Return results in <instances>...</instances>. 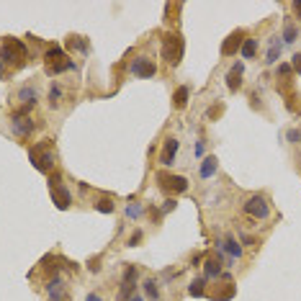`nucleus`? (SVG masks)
Masks as SVG:
<instances>
[{
  "mask_svg": "<svg viewBox=\"0 0 301 301\" xmlns=\"http://www.w3.org/2000/svg\"><path fill=\"white\" fill-rule=\"evenodd\" d=\"M44 67H47L49 75H60L64 70H70L72 67V60L67 57V54L60 49V47H49L47 54H44Z\"/></svg>",
  "mask_w": 301,
  "mask_h": 301,
  "instance_id": "obj_4",
  "label": "nucleus"
},
{
  "mask_svg": "<svg viewBox=\"0 0 301 301\" xmlns=\"http://www.w3.org/2000/svg\"><path fill=\"white\" fill-rule=\"evenodd\" d=\"M47 291H49V296H52L54 301H62V296H64V286H62V281H60L57 275H54V281H49Z\"/></svg>",
  "mask_w": 301,
  "mask_h": 301,
  "instance_id": "obj_15",
  "label": "nucleus"
},
{
  "mask_svg": "<svg viewBox=\"0 0 301 301\" xmlns=\"http://www.w3.org/2000/svg\"><path fill=\"white\" fill-rule=\"evenodd\" d=\"M296 26L294 24H286V29H283V39H286V44H294L296 41Z\"/></svg>",
  "mask_w": 301,
  "mask_h": 301,
  "instance_id": "obj_24",
  "label": "nucleus"
},
{
  "mask_svg": "<svg viewBox=\"0 0 301 301\" xmlns=\"http://www.w3.org/2000/svg\"><path fill=\"white\" fill-rule=\"evenodd\" d=\"M49 191H52V201H54V206H57L60 211L70 209L72 196H70V191H67V188L62 185V175H60V173H54V175L49 178Z\"/></svg>",
  "mask_w": 301,
  "mask_h": 301,
  "instance_id": "obj_5",
  "label": "nucleus"
},
{
  "mask_svg": "<svg viewBox=\"0 0 301 301\" xmlns=\"http://www.w3.org/2000/svg\"><path fill=\"white\" fill-rule=\"evenodd\" d=\"M126 214H129L131 219H134V216H142V214H144V206H139V204H129V206H126Z\"/></svg>",
  "mask_w": 301,
  "mask_h": 301,
  "instance_id": "obj_27",
  "label": "nucleus"
},
{
  "mask_svg": "<svg viewBox=\"0 0 301 301\" xmlns=\"http://www.w3.org/2000/svg\"><path fill=\"white\" fill-rule=\"evenodd\" d=\"M288 139H291V142H299V139H301V134L294 129V131H288Z\"/></svg>",
  "mask_w": 301,
  "mask_h": 301,
  "instance_id": "obj_33",
  "label": "nucleus"
},
{
  "mask_svg": "<svg viewBox=\"0 0 301 301\" xmlns=\"http://www.w3.org/2000/svg\"><path fill=\"white\" fill-rule=\"evenodd\" d=\"M242 72H244V64H242V62H237V64H234L232 70H229V75H227V88H229L232 93H237V90H240Z\"/></svg>",
  "mask_w": 301,
  "mask_h": 301,
  "instance_id": "obj_12",
  "label": "nucleus"
},
{
  "mask_svg": "<svg viewBox=\"0 0 301 301\" xmlns=\"http://www.w3.org/2000/svg\"><path fill=\"white\" fill-rule=\"evenodd\" d=\"M67 47H70V49H77V52H85V49H88V41H85L83 36H70V39H67Z\"/></svg>",
  "mask_w": 301,
  "mask_h": 301,
  "instance_id": "obj_22",
  "label": "nucleus"
},
{
  "mask_svg": "<svg viewBox=\"0 0 301 301\" xmlns=\"http://www.w3.org/2000/svg\"><path fill=\"white\" fill-rule=\"evenodd\" d=\"M244 214H247L250 219H268V214H271V206H268V201L263 196H252L247 204H244Z\"/></svg>",
  "mask_w": 301,
  "mask_h": 301,
  "instance_id": "obj_7",
  "label": "nucleus"
},
{
  "mask_svg": "<svg viewBox=\"0 0 301 301\" xmlns=\"http://www.w3.org/2000/svg\"><path fill=\"white\" fill-rule=\"evenodd\" d=\"M134 286H137V268L134 265H126L124 271V278H121V294H119V301H129L131 294H134Z\"/></svg>",
  "mask_w": 301,
  "mask_h": 301,
  "instance_id": "obj_8",
  "label": "nucleus"
},
{
  "mask_svg": "<svg viewBox=\"0 0 301 301\" xmlns=\"http://www.w3.org/2000/svg\"><path fill=\"white\" fill-rule=\"evenodd\" d=\"M60 98H62V88H60V85H52V90H49V103L57 106Z\"/></svg>",
  "mask_w": 301,
  "mask_h": 301,
  "instance_id": "obj_26",
  "label": "nucleus"
},
{
  "mask_svg": "<svg viewBox=\"0 0 301 301\" xmlns=\"http://www.w3.org/2000/svg\"><path fill=\"white\" fill-rule=\"evenodd\" d=\"M281 54V39H271V49H268V60L265 62H275Z\"/></svg>",
  "mask_w": 301,
  "mask_h": 301,
  "instance_id": "obj_21",
  "label": "nucleus"
},
{
  "mask_svg": "<svg viewBox=\"0 0 301 301\" xmlns=\"http://www.w3.org/2000/svg\"><path fill=\"white\" fill-rule=\"evenodd\" d=\"M288 72H291V67H288V64H281V67H278V77H281V75H288Z\"/></svg>",
  "mask_w": 301,
  "mask_h": 301,
  "instance_id": "obj_32",
  "label": "nucleus"
},
{
  "mask_svg": "<svg viewBox=\"0 0 301 301\" xmlns=\"http://www.w3.org/2000/svg\"><path fill=\"white\" fill-rule=\"evenodd\" d=\"M188 294L191 296H204L206 294V278H196V281L191 283V288H188Z\"/></svg>",
  "mask_w": 301,
  "mask_h": 301,
  "instance_id": "obj_20",
  "label": "nucleus"
},
{
  "mask_svg": "<svg viewBox=\"0 0 301 301\" xmlns=\"http://www.w3.org/2000/svg\"><path fill=\"white\" fill-rule=\"evenodd\" d=\"M242 44H244V33L242 31H232L227 36V41L221 44V54H224V57H232V54H237L242 49Z\"/></svg>",
  "mask_w": 301,
  "mask_h": 301,
  "instance_id": "obj_11",
  "label": "nucleus"
},
{
  "mask_svg": "<svg viewBox=\"0 0 301 301\" xmlns=\"http://www.w3.org/2000/svg\"><path fill=\"white\" fill-rule=\"evenodd\" d=\"M98 263H100V260L95 258V260H90V263H88V268H90L93 273H98V271H100V265H98Z\"/></svg>",
  "mask_w": 301,
  "mask_h": 301,
  "instance_id": "obj_30",
  "label": "nucleus"
},
{
  "mask_svg": "<svg viewBox=\"0 0 301 301\" xmlns=\"http://www.w3.org/2000/svg\"><path fill=\"white\" fill-rule=\"evenodd\" d=\"M26 60H29V49L21 39H5L0 44V62H5L13 70H18V67L26 64Z\"/></svg>",
  "mask_w": 301,
  "mask_h": 301,
  "instance_id": "obj_1",
  "label": "nucleus"
},
{
  "mask_svg": "<svg viewBox=\"0 0 301 301\" xmlns=\"http://www.w3.org/2000/svg\"><path fill=\"white\" fill-rule=\"evenodd\" d=\"M214 173H216V157H206L204 165H201V170H198V175L201 178H211Z\"/></svg>",
  "mask_w": 301,
  "mask_h": 301,
  "instance_id": "obj_17",
  "label": "nucleus"
},
{
  "mask_svg": "<svg viewBox=\"0 0 301 301\" xmlns=\"http://www.w3.org/2000/svg\"><path fill=\"white\" fill-rule=\"evenodd\" d=\"M131 72L137 77H154L157 75V64H154L152 60H147V57H137L131 62Z\"/></svg>",
  "mask_w": 301,
  "mask_h": 301,
  "instance_id": "obj_10",
  "label": "nucleus"
},
{
  "mask_svg": "<svg viewBox=\"0 0 301 301\" xmlns=\"http://www.w3.org/2000/svg\"><path fill=\"white\" fill-rule=\"evenodd\" d=\"M85 301H100V296H98V294H90V296H88Z\"/></svg>",
  "mask_w": 301,
  "mask_h": 301,
  "instance_id": "obj_36",
  "label": "nucleus"
},
{
  "mask_svg": "<svg viewBox=\"0 0 301 301\" xmlns=\"http://www.w3.org/2000/svg\"><path fill=\"white\" fill-rule=\"evenodd\" d=\"M157 183H160V188H162L165 193H185L188 191V178L165 173V170L157 173Z\"/></svg>",
  "mask_w": 301,
  "mask_h": 301,
  "instance_id": "obj_6",
  "label": "nucleus"
},
{
  "mask_svg": "<svg viewBox=\"0 0 301 301\" xmlns=\"http://www.w3.org/2000/svg\"><path fill=\"white\" fill-rule=\"evenodd\" d=\"M193 152H196V157H201V154H204V142H196Z\"/></svg>",
  "mask_w": 301,
  "mask_h": 301,
  "instance_id": "obj_31",
  "label": "nucleus"
},
{
  "mask_svg": "<svg viewBox=\"0 0 301 301\" xmlns=\"http://www.w3.org/2000/svg\"><path fill=\"white\" fill-rule=\"evenodd\" d=\"M144 294H147L152 301L160 299V286H157V281H154V278H147V281H144Z\"/></svg>",
  "mask_w": 301,
  "mask_h": 301,
  "instance_id": "obj_18",
  "label": "nucleus"
},
{
  "mask_svg": "<svg viewBox=\"0 0 301 301\" xmlns=\"http://www.w3.org/2000/svg\"><path fill=\"white\" fill-rule=\"evenodd\" d=\"M10 129H13L18 137H29V134L33 131V121L29 119V114H24V111H16L13 121H10Z\"/></svg>",
  "mask_w": 301,
  "mask_h": 301,
  "instance_id": "obj_9",
  "label": "nucleus"
},
{
  "mask_svg": "<svg viewBox=\"0 0 301 301\" xmlns=\"http://www.w3.org/2000/svg\"><path fill=\"white\" fill-rule=\"evenodd\" d=\"M204 271H206V278H219L221 275V255H211L204 265Z\"/></svg>",
  "mask_w": 301,
  "mask_h": 301,
  "instance_id": "obj_14",
  "label": "nucleus"
},
{
  "mask_svg": "<svg viewBox=\"0 0 301 301\" xmlns=\"http://www.w3.org/2000/svg\"><path fill=\"white\" fill-rule=\"evenodd\" d=\"M129 301H144V299H142V296H131Z\"/></svg>",
  "mask_w": 301,
  "mask_h": 301,
  "instance_id": "obj_37",
  "label": "nucleus"
},
{
  "mask_svg": "<svg viewBox=\"0 0 301 301\" xmlns=\"http://www.w3.org/2000/svg\"><path fill=\"white\" fill-rule=\"evenodd\" d=\"M175 209V201H165V211H173Z\"/></svg>",
  "mask_w": 301,
  "mask_h": 301,
  "instance_id": "obj_35",
  "label": "nucleus"
},
{
  "mask_svg": "<svg viewBox=\"0 0 301 301\" xmlns=\"http://www.w3.org/2000/svg\"><path fill=\"white\" fill-rule=\"evenodd\" d=\"M291 67H294V70L301 75V54H294V62H291Z\"/></svg>",
  "mask_w": 301,
  "mask_h": 301,
  "instance_id": "obj_29",
  "label": "nucleus"
},
{
  "mask_svg": "<svg viewBox=\"0 0 301 301\" xmlns=\"http://www.w3.org/2000/svg\"><path fill=\"white\" fill-rule=\"evenodd\" d=\"M178 147H181V144H178V139H165V150H162V154H160V162H162V165H173Z\"/></svg>",
  "mask_w": 301,
  "mask_h": 301,
  "instance_id": "obj_13",
  "label": "nucleus"
},
{
  "mask_svg": "<svg viewBox=\"0 0 301 301\" xmlns=\"http://www.w3.org/2000/svg\"><path fill=\"white\" fill-rule=\"evenodd\" d=\"M95 209L100 211V214H111V211H114V204H111L108 198H100L98 204H95Z\"/></svg>",
  "mask_w": 301,
  "mask_h": 301,
  "instance_id": "obj_25",
  "label": "nucleus"
},
{
  "mask_svg": "<svg viewBox=\"0 0 301 301\" xmlns=\"http://www.w3.org/2000/svg\"><path fill=\"white\" fill-rule=\"evenodd\" d=\"M294 10H296V16H299V21H301V0H296V3H294Z\"/></svg>",
  "mask_w": 301,
  "mask_h": 301,
  "instance_id": "obj_34",
  "label": "nucleus"
},
{
  "mask_svg": "<svg viewBox=\"0 0 301 301\" xmlns=\"http://www.w3.org/2000/svg\"><path fill=\"white\" fill-rule=\"evenodd\" d=\"M242 57L244 60H252L255 57V52H258V41H255V39H244V44H242Z\"/></svg>",
  "mask_w": 301,
  "mask_h": 301,
  "instance_id": "obj_19",
  "label": "nucleus"
},
{
  "mask_svg": "<svg viewBox=\"0 0 301 301\" xmlns=\"http://www.w3.org/2000/svg\"><path fill=\"white\" fill-rule=\"evenodd\" d=\"M29 157H31V165L36 167L39 173H49L52 170V162H54V142L52 139L36 142L29 150Z\"/></svg>",
  "mask_w": 301,
  "mask_h": 301,
  "instance_id": "obj_2",
  "label": "nucleus"
},
{
  "mask_svg": "<svg viewBox=\"0 0 301 301\" xmlns=\"http://www.w3.org/2000/svg\"><path fill=\"white\" fill-rule=\"evenodd\" d=\"M183 49H185V41L181 33H165V39H162V60L165 62L178 64L183 60Z\"/></svg>",
  "mask_w": 301,
  "mask_h": 301,
  "instance_id": "obj_3",
  "label": "nucleus"
},
{
  "mask_svg": "<svg viewBox=\"0 0 301 301\" xmlns=\"http://www.w3.org/2000/svg\"><path fill=\"white\" fill-rule=\"evenodd\" d=\"M221 247H227V250H229V255H232V260H234V258H240V255H242V247H240V244L234 242L232 237H227V242L221 244Z\"/></svg>",
  "mask_w": 301,
  "mask_h": 301,
  "instance_id": "obj_23",
  "label": "nucleus"
},
{
  "mask_svg": "<svg viewBox=\"0 0 301 301\" xmlns=\"http://www.w3.org/2000/svg\"><path fill=\"white\" fill-rule=\"evenodd\" d=\"M139 242H142V232H134L131 237H129V247H137Z\"/></svg>",
  "mask_w": 301,
  "mask_h": 301,
  "instance_id": "obj_28",
  "label": "nucleus"
},
{
  "mask_svg": "<svg viewBox=\"0 0 301 301\" xmlns=\"http://www.w3.org/2000/svg\"><path fill=\"white\" fill-rule=\"evenodd\" d=\"M173 106H175V108H185V106H188V88H185V85H181V88L175 90Z\"/></svg>",
  "mask_w": 301,
  "mask_h": 301,
  "instance_id": "obj_16",
  "label": "nucleus"
}]
</instances>
